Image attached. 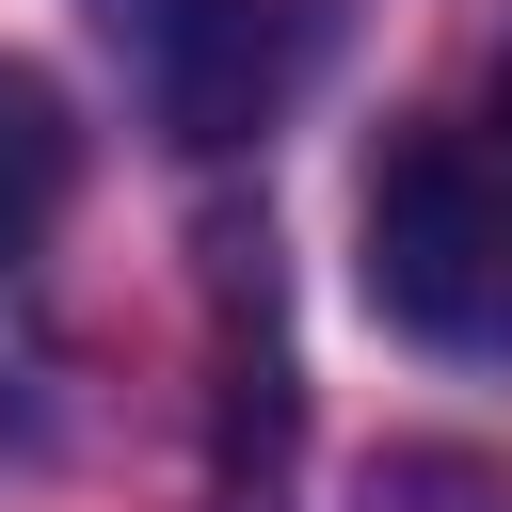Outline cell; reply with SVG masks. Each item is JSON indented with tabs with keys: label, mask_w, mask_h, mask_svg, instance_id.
Instances as JSON below:
<instances>
[{
	"label": "cell",
	"mask_w": 512,
	"mask_h": 512,
	"mask_svg": "<svg viewBox=\"0 0 512 512\" xmlns=\"http://www.w3.org/2000/svg\"><path fill=\"white\" fill-rule=\"evenodd\" d=\"M368 304L432 352H512V128L432 112L368 176Z\"/></svg>",
	"instance_id": "obj_1"
},
{
	"label": "cell",
	"mask_w": 512,
	"mask_h": 512,
	"mask_svg": "<svg viewBox=\"0 0 512 512\" xmlns=\"http://www.w3.org/2000/svg\"><path fill=\"white\" fill-rule=\"evenodd\" d=\"M96 32L128 48V80H144V112L176 144H240L304 64L288 0H96Z\"/></svg>",
	"instance_id": "obj_2"
},
{
	"label": "cell",
	"mask_w": 512,
	"mask_h": 512,
	"mask_svg": "<svg viewBox=\"0 0 512 512\" xmlns=\"http://www.w3.org/2000/svg\"><path fill=\"white\" fill-rule=\"evenodd\" d=\"M48 208H64V96H48L32 64H0V256H16Z\"/></svg>",
	"instance_id": "obj_3"
},
{
	"label": "cell",
	"mask_w": 512,
	"mask_h": 512,
	"mask_svg": "<svg viewBox=\"0 0 512 512\" xmlns=\"http://www.w3.org/2000/svg\"><path fill=\"white\" fill-rule=\"evenodd\" d=\"M496 128H512V64H496Z\"/></svg>",
	"instance_id": "obj_4"
}]
</instances>
